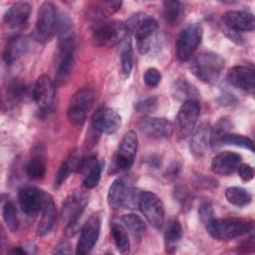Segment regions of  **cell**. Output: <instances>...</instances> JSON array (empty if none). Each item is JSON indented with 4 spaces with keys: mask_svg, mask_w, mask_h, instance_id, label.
<instances>
[{
    "mask_svg": "<svg viewBox=\"0 0 255 255\" xmlns=\"http://www.w3.org/2000/svg\"><path fill=\"white\" fill-rule=\"evenodd\" d=\"M204 226L211 237L223 241L232 240L249 233L253 229L251 221L236 217H226L223 219L213 218Z\"/></svg>",
    "mask_w": 255,
    "mask_h": 255,
    "instance_id": "obj_1",
    "label": "cell"
},
{
    "mask_svg": "<svg viewBox=\"0 0 255 255\" xmlns=\"http://www.w3.org/2000/svg\"><path fill=\"white\" fill-rule=\"evenodd\" d=\"M223 67L224 61L218 54L213 52H203L192 60L190 70L201 82L213 84L219 78Z\"/></svg>",
    "mask_w": 255,
    "mask_h": 255,
    "instance_id": "obj_2",
    "label": "cell"
},
{
    "mask_svg": "<svg viewBox=\"0 0 255 255\" xmlns=\"http://www.w3.org/2000/svg\"><path fill=\"white\" fill-rule=\"evenodd\" d=\"M59 12L52 2H43L37 14L36 24L32 33L39 43L49 42L57 34Z\"/></svg>",
    "mask_w": 255,
    "mask_h": 255,
    "instance_id": "obj_3",
    "label": "cell"
},
{
    "mask_svg": "<svg viewBox=\"0 0 255 255\" xmlns=\"http://www.w3.org/2000/svg\"><path fill=\"white\" fill-rule=\"evenodd\" d=\"M127 30L131 32L137 40V48L141 54L150 49V37L157 29L156 20L148 14L136 13L126 22Z\"/></svg>",
    "mask_w": 255,
    "mask_h": 255,
    "instance_id": "obj_4",
    "label": "cell"
},
{
    "mask_svg": "<svg viewBox=\"0 0 255 255\" xmlns=\"http://www.w3.org/2000/svg\"><path fill=\"white\" fill-rule=\"evenodd\" d=\"M126 23L119 20L101 21L93 28V40L99 47L111 48L127 37Z\"/></svg>",
    "mask_w": 255,
    "mask_h": 255,
    "instance_id": "obj_5",
    "label": "cell"
},
{
    "mask_svg": "<svg viewBox=\"0 0 255 255\" xmlns=\"http://www.w3.org/2000/svg\"><path fill=\"white\" fill-rule=\"evenodd\" d=\"M94 103V93L90 89H80L71 98L68 107V120L75 128H82Z\"/></svg>",
    "mask_w": 255,
    "mask_h": 255,
    "instance_id": "obj_6",
    "label": "cell"
},
{
    "mask_svg": "<svg viewBox=\"0 0 255 255\" xmlns=\"http://www.w3.org/2000/svg\"><path fill=\"white\" fill-rule=\"evenodd\" d=\"M87 202L88 197L83 193H74L63 202L61 216L66 223V234L68 236H73L77 232Z\"/></svg>",
    "mask_w": 255,
    "mask_h": 255,
    "instance_id": "obj_7",
    "label": "cell"
},
{
    "mask_svg": "<svg viewBox=\"0 0 255 255\" xmlns=\"http://www.w3.org/2000/svg\"><path fill=\"white\" fill-rule=\"evenodd\" d=\"M202 28L197 23L184 27L176 42V56L180 61L189 60L202 40Z\"/></svg>",
    "mask_w": 255,
    "mask_h": 255,
    "instance_id": "obj_8",
    "label": "cell"
},
{
    "mask_svg": "<svg viewBox=\"0 0 255 255\" xmlns=\"http://www.w3.org/2000/svg\"><path fill=\"white\" fill-rule=\"evenodd\" d=\"M123 124L122 116L114 109L102 107L98 109L92 119L91 130L93 135L117 132Z\"/></svg>",
    "mask_w": 255,
    "mask_h": 255,
    "instance_id": "obj_9",
    "label": "cell"
},
{
    "mask_svg": "<svg viewBox=\"0 0 255 255\" xmlns=\"http://www.w3.org/2000/svg\"><path fill=\"white\" fill-rule=\"evenodd\" d=\"M200 112V105L197 100H186L180 107L175 121V129L178 137L188 136L194 129Z\"/></svg>",
    "mask_w": 255,
    "mask_h": 255,
    "instance_id": "obj_10",
    "label": "cell"
},
{
    "mask_svg": "<svg viewBox=\"0 0 255 255\" xmlns=\"http://www.w3.org/2000/svg\"><path fill=\"white\" fill-rule=\"evenodd\" d=\"M138 208L153 227L160 228L163 225L164 209L157 195L149 191H142L138 199Z\"/></svg>",
    "mask_w": 255,
    "mask_h": 255,
    "instance_id": "obj_11",
    "label": "cell"
},
{
    "mask_svg": "<svg viewBox=\"0 0 255 255\" xmlns=\"http://www.w3.org/2000/svg\"><path fill=\"white\" fill-rule=\"evenodd\" d=\"M32 98L42 113L53 111L55 101V84L46 75L40 76L32 89Z\"/></svg>",
    "mask_w": 255,
    "mask_h": 255,
    "instance_id": "obj_12",
    "label": "cell"
},
{
    "mask_svg": "<svg viewBox=\"0 0 255 255\" xmlns=\"http://www.w3.org/2000/svg\"><path fill=\"white\" fill-rule=\"evenodd\" d=\"M137 135L135 131L128 130L122 138L115 159V166L119 170H127L133 164L137 151Z\"/></svg>",
    "mask_w": 255,
    "mask_h": 255,
    "instance_id": "obj_13",
    "label": "cell"
},
{
    "mask_svg": "<svg viewBox=\"0 0 255 255\" xmlns=\"http://www.w3.org/2000/svg\"><path fill=\"white\" fill-rule=\"evenodd\" d=\"M101 231V219L98 215L91 216L81 229V235L77 244V254L85 255L96 245Z\"/></svg>",
    "mask_w": 255,
    "mask_h": 255,
    "instance_id": "obj_14",
    "label": "cell"
},
{
    "mask_svg": "<svg viewBox=\"0 0 255 255\" xmlns=\"http://www.w3.org/2000/svg\"><path fill=\"white\" fill-rule=\"evenodd\" d=\"M137 126L147 136L156 139L169 137L174 129L173 124L164 118L145 117L139 121Z\"/></svg>",
    "mask_w": 255,
    "mask_h": 255,
    "instance_id": "obj_15",
    "label": "cell"
},
{
    "mask_svg": "<svg viewBox=\"0 0 255 255\" xmlns=\"http://www.w3.org/2000/svg\"><path fill=\"white\" fill-rule=\"evenodd\" d=\"M44 191L34 186L22 187L18 192V203L21 210L29 217L35 216L43 202Z\"/></svg>",
    "mask_w": 255,
    "mask_h": 255,
    "instance_id": "obj_16",
    "label": "cell"
},
{
    "mask_svg": "<svg viewBox=\"0 0 255 255\" xmlns=\"http://www.w3.org/2000/svg\"><path fill=\"white\" fill-rule=\"evenodd\" d=\"M223 28L242 33L253 31L255 28L254 16L245 11H228L222 17Z\"/></svg>",
    "mask_w": 255,
    "mask_h": 255,
    "instance_id": "obj_17",
    "label": "cell"
},
{
    "mask_svg": "<svg viewBox=\"0 0 255 255\" xmlns=\"http://www.w3.org/2000/svg\"><path fill=\"white\" fill-rule=\"evenodd\" d=\"M227 81L230 85L243 91L253 92L255 87L254 69L246 66H235L228 71Z\"/></svg>",
    "mask_w": 255,
    "mask_h": 255,
    "instance_id": "obj_18",
    "label": "cell"
},
{
    "mask_svg": "<svg viewBox=\"0 0 255 255\" xmlns=\"http://www.w3.org/2000/svg\"><path fill=\"white\" fill-rule=\"evenodd\" d=\"M242 157L233 151H222L215 155L211 161V170L219 175H229L240 165Z\"/></svg>",
    "mask_w": 255,
    "mask_h": 255,
    "instance_id": "obj_19",
    "label": "cell"
},
{
    "mask_svg": "<svg viewBox=\"0 0 255 255\" xmlns=\"http://www.w3.org/2000/svg\"><path fill=\"white\" fill-rule=\"evenodd\" d=\"M131 188L132 187L127 178L118 177L115 179L108 190L107 201L109 206L113 209L125 206Z\"/></svg>",
    "mask_w": 255,
    "mask_h": 255,
    "instance_id": "obj_20",
    "label": "cell"
},
{
    "mask_svg": "<svg viewBox=\"0 0 255 255\" xmlns=\"http://www.w3.org/2000/svg\"><path fill=\"white\" fill-rule=\"evenodd\" d=\"M40 211L41 218L37 226V231L39 235L44 236L52 230L56 219V207L53 197L45 191L43 194V202Z\"/></svg>",
    "mask_w": 255,
    "mask_h": 255,
    "instance_id": "obj_21",
    "label": "cell"
},
{
    "mask_svg": "<svg viewBox=\"0 0 255 255\" xmlns=\"http://www.w3.org/2000/svg\"><path fill=\"white\" fill-rule=\"evenodd\" d=\"M211 127L208 123H202L193 132L190 139V151L194 156H201L210 144Z\"/></svg>",
    "mask_w": 255,
    "mask_h": 255,
    "instance_id": "obj_22",
    "label": "cell"
},
{
    "mask_svg": "<svg viewBox=\"0 0 255 255\" xmlns=\"http://www.w3.org/2000/svg\"><path fill=\"white\" fill-rule=\"evenodd\" d=\"M31 13V6L27 2L14 3L4 14V22L8 27L17 28L26 23Z\"/></svg>",
    "mask_w": 255,
    "mask_h": 255,
    "instance_id": "obj_23",
    "label": "cell"
},
{
    "mask_svg": "<svg viewBox=\"0 0 255 255\" xmlns=\"http://www.w3.org/2000/svg\"><path fill=\"white\" fill-rule=\"evenodd\" d=\"M27 48L28 42L25 37L14 36L8 40L4 48L3 60L5 61L6 64L11 65L20 57H22L23 54H25Z\"/></svg>",
    "mask_w": 255,
    "mask_h": 255,
    "instance_id": "obj_24",
    "label": "cell"
},
{
    "mask_svg": "<svg viewBox=\"0 0 255 255\" xmlns=\"http://www.w3.org/2000/svg\"><path fill=\"white\" fill-rule=\"evenodd\" d=\"M80 161L79 152L77 149L72 150L67 157L63 160V162L60 165V168L58 169V172L55 177V187L61 186L65 180L69 177V175L78 168V164Z\"/></svg>",
    "mask_w": 255,
    "mask_h": 255,
    "instance_id": "obj_25",
    "label": "cell"
},
{
    "mask_svg": "<svg viewBox=\"0 0 255 255\" xmlns=\"http://www.w3.org/2000/svg\"><path fill=\"white\" fill-rule=\"evenodd\" d=\"M27 175L33 180L42 179L46 173V156L40 149L32 156L26 167Z\"/></svg>",
    "mask_w": 255,
    "mask_h": 255,
    "instance_id": "obj_26",
    "label": "cell"
},
{
    "mask_svg": "<svg viewBox=\"0 0 255 255\" xmlns=\"http://www.w3.org/2000/svg\"><path fill=\"white\" fill-rule=\"evenodd\" d=\"M182 227L178 220L172 219L169 221L165 232H164V242L167 251H173L176 249L177 244L182 238Z\"/></svg>",
    "mask_w": 255,
    "mask_h": 255,
    "instance_id": "obj_27",
    "label": "cell"
},
{
    "mask_svg": "<svg viewBox=\"0 0 255 255\" xmlns=\"http://www.w3.org/2000/svg\"><path fill=\"white\" fill-rule=\"evenodd\" d=\"M121 63L125 77H128L133 67V49L129 36L124 39L121 50Z\"/></svg>",
    "mask_w": 255,
    "mask_h": 255,
    "instance_id": "obj_28",
    "label": "cell"
},
{
    "mask_svg": "<svg viewBox=\"0 0 255 255\" xmlns=\"http://www.w3.org/2000/svg\"><path fill=\"white\" fill-rule=\"evenodd\" d=\"M225 197L229 203L238 207L245 206L252 200V195L246 189L239 186L227 188L225 191Z\"/></svg>",
    "mask_w": 255,
    "mask_h": 255,
    "instance_id": "obj_29",
    "label": "cell"
},
{
    "mask_svg": "<svg viewBox=\"0 0 255 255\" xmlns=\"http://www.w3.org/2000/svg\"><path fill=\"white\" fill-rule=\"evenodd\" d=\"M122 6L121 1H102L93 7L92 15L96 20H103L115 14Z\"/></svg>",
    "mask_w": 255,
    "mask_h": 255,
    "instance_id": "obj_30",
    "label": "cell"
},
{
    "mask_svg": "<svg viewBox=\"0 0 255 255\" xmlns=\"http://www.w3.org/2000/svg\"><path fill=\"white\" fill-rule=\"evenodd\" d=\"M60 62L56 71V84L62 85L69 78L74 64V54L59 55Z\"/></svg>",
    "mask_w": 255,
    "mask_h": 255,
    "instance_id": "obj_31",
    "label": "cell"
},
{
    "mask_svg": "<svg viewBox=\"0 0 255 255\" xmlns=\"http://www.w3.org/2000/svg\"><path fill=\"white\" fill-rule=\"evenodd\" d=\"M112 235L118 251L123 254L128 253L130 242L127 230L120 224H114L112 226Z\"/></svg>",
    "mask_w": 255,
    "mask_h": 255,
    "instance_id": "obj_32",
    "label": "cell"
},
{
    "mask_svg": "<svg viewBox=\"0 0 255 255\" xmlns=\"http://www.w3.org/2000/svg\"><path fill=\"white\" fill-rule=\"evenodd\" d=\"M122 221L127 229L135 237H140L145 231V224L143 220L136 214H126L122 217Z\"/></svg>",
    "mask_w": 255,
    "mask_h": 255,
    "instance_id": "obj_33",
    "label": "cell"
},
{
    "mask_svg": "<svg viewBox=\"0 0 255 255\" xmlns=\"http://www.w3.org/2000/svg\"><path fill=\"white\" fill-rule=\"evenodd\" d=\"M182 14L181 3L176 0H167L163 2V16L169 24L178 22Z\"/></svg>",
    "mask_w": 255,
    "mask_h": 255,
    "instance_id": "obj_34",
    "label": "cell"
},
{
    "mask_svg": "<svg viewBox=\"0 0 255 255\" xmlns=\"http://www.w3.org/2000/svg\"><path fill=\"white\" fill-rule=\"evenodd\" d=\"M2 216L6 226L11 230L15 231L18 228L19 220L17 210L14 203L11 200H7L2 204Z\"/></svg>",
    "mask_w": 255,
    "mask_h": 255,
    "instance_id": "obj_35",
    "label": "cell"
},
{
    "mask_svg": "<svg viewBox=\"0 0 255 255\" xmlns=\"http://www.w3.org/2000/svg\"><path fill=\"white\" fill-rule=\"evenodd\" d=\"M229 122L224 118V119H220L216 125L211 128V137H210V144H212V146L214 148H217L220 145L221 139L224 137L225 134L228 133V129H229Z\"/></svg>",
    "mask_w": 255,
    "mask_h": 255,
    "instance_id": "obj_36",
    "label": "cell"
},
{
    "mask_svg": "<svg viewBox=\"0 0 255 255\" xmlns=\"http://www.w3.org/2000/svg\"><path fill=\"white\" fill-rule=\"evenodd\" d=\"M223 144H230L235 146H240L246 149H249L250 151H254L253 147V141L244 135L241 134H235V133H227L224 135V137L221 139L220 145Z\"/></svg>",
    "mask_w": 255,
    "mask_h": 255,
    "instance_id": "obj_37",
    "label": "cell"
},
{
    "mask_svg": "<svg viewBox=\"0 0 255 255\" xmlns=\"http://www.w3.org/2000/svg\"><path fill=\"white\" fill-rule=\"evenodd\" d=\"M26 91L27 88L25 84L19 79H12L7 85V94L15 101L23 99V97L26 95Z\"/></svg>",
    "mask_w": 255,
    "mask_h": 255,
    "instance_id": "obj_38",
    "label": "cell"
},
{
    "mask_svg": "<svg viewBox=\"0 0 255 255\" xmlns=\"http://www.w3.org/2000/svg\"><path fill=\"white\" fill-rule=\"evenodd\" d=\"M104 161L101 159L100 162L83 178V185L88 188H94L98 185L100 179H101V173L103 170Z\"/></svg>",
    "mask_w": 255,
    "mask_h": 255,
    "instance_id": "obj_39",
    "label": "cell"
},
{
    "mask_svg": "<svg viewBox=\"0 0 255 255\" xmlns=\"http://www.w3.org/2000/svg\"><path fill=\"white\" fill-rule=\"evenodd\" d=\"M198 214H199L201 222L204 225L206 223H208L210 220H212L213 218H215L214 210L212 208V205L208 201L201 202V204L199 205V208H198Z\"/></svg>",
    "mask_w": 255,
    "mask_h": 255,
    "instance_id": "obj_40",
    "label": "cell"
},
{
    "mask_svg": "<svg viewBox=\"0 0 255 255\" xmlns=\"http://www.w3.org/2000/svg\"><path fill=\"white\" fill-rule=\"evenodd\" d=\"M143 81L146 86L153 88L156 87L161 81V74L155 68H149L145 71L143 75Z\"/></svg>",
    "mask_w": 255,
    "mask_h": 255,
    "instance_id": "obj_41",
    "label": "cell"
},
{
    "mask_svg": "<svg viewBox=\"0 0 255 255\" xmlns=\"http://www.w3.org/2000/svg\"><path fill=\"white\" fill-rule=\"evenodd\" d=\"M157 107V100L153 97L146 98L135 104L134 109L138 113H150L153 112Z\"/></svg>",
    "mask_w": 255,
    "mask_h": 255,
    "instance_id": "obj_42",
    "label": "cell"
},
{
    "mask_svg": "<svg viewBox=\"0 0 255 255\" xmlns=\"http://www.w3.org/2000/svg\"><path fill=\"white\" fill-rule=\"evenodd\" d=\"M237 170H238L239 176L244 181H250L254 177V169L250 164L240 163Z\"/></svg>",
    "mask_w": 255,
    "mask_h": 255,
    "instance_id": "obj_43",
    "label": "cell"
},
{
    "mask_svg": "<svg viewBox=\"0 0 255 255\" xmlns=\"http://www.w3.org/2000/svg\"><path fill=\"white\" fill-rule=\"evenodd\" d=\"M174 196L180 202H186L188 200V190L183 186H177L174 189Z\"/></svg>",
    "mask_w": 255,
    "mask_h": 255,
    "instance_id": "obj_44",
    "label": "cell"
},
{
    "mask_svg": "<svg viewBox=\"0 0 255 255\" xmlns=\"http://www.w3.org/2000/svg\"><path fill=\"white\" fill-rule=\"evenodd\" d=\"M54 253L56 254H69L71 253V245L68 241H61L59 242L54 250Z\"/></svg>",
    "mask_w": 255,
    "mask_h": 255,
    "instance_id": "obj_45",
    "label": "cell"
},
{
    "mask_svg": "<svg viewBox=\"0 0 255 255\" xmlns=\"http://www.w3.org/2000/svg\"><path fill=\"white\" fill-rule=\"evenodd\" d=\"M11 253H20V254H24L25 253V251L23 250V249H21L20 247H18V248H15V249H13V250H11Z\"/></svg>",
    "mask_w": 255,
    "mask_h": 255,
    "instance_id": "obj_46",
    "label": "cell"
}]
</instances>
